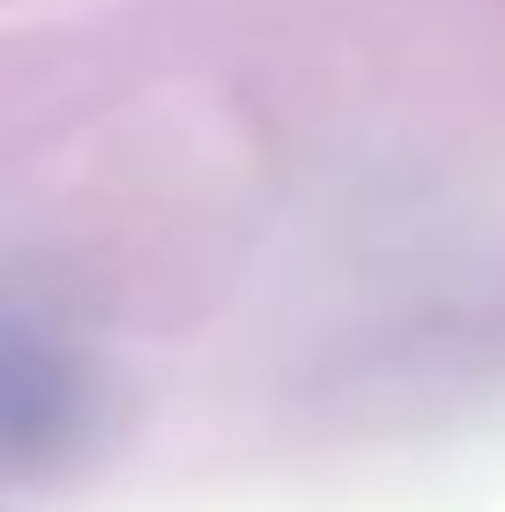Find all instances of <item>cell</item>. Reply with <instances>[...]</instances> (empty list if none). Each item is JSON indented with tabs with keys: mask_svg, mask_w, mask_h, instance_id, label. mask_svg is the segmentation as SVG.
<instances>
[{
	"mask_svg": "<svg viewBox=\"0 0 505 512\" xmlns=\"http://www.w3.org/2000/svg\"><path fill=\"white\" fill-rule=\"evenodd\" d=\"M82 423H90L82 364L0 297V468L8 475L52 468L82 438Z\"/></svg>",
	"mask_w": 505,
	"mask_h": 512,
	"instance_id": "6da1fadb",
	"label": "cell"
}]
</instances>
